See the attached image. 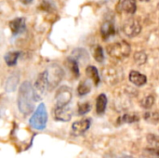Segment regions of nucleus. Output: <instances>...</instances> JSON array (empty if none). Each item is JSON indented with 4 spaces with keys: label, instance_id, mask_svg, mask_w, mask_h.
<instances>
[{
    "label": "nucleus",
    "instance_id": "22",
    "mask_svg": "<svg viewBox=\"0 0 159 158\" xmlns=\"http://www.w3.org/2000/svg\"><path fill=\"white\" fill-rule=\"evenodd\" d=\"M123 9L129 14H134L136 12L137 5L136 0H124L122 4Z\"/></svg>",
    "mask_w": 159,
    "mask_h": 158
},
{
    "label": "nucleus",
    "instance_id": "7",
    "mask_svg": "<svg viewBox=\"0 0 159 158\" xmlns=\"http://www.w3.org/2000/svg\"><path fill=\"white\" fill-rule=\"evenodd\" d=\"M54 118L58 121L68 122L72 118V110L67 106H56L54 109Z\"/></svg>",
    "mask_w": 159,
    "mask_h": 158
},
{
    "label": "nucleus",
    "instance_id": "19",
    "mask_svg": "<svg viewBox=\"0 0 159 158\" xmlns=\"http://www.w3.org/2000/svg\"><path fill=\"white\" fill-rule=\"evenodd\" d=\"M20 57L19 51H9L5 55V61L8 66H14Z\"/></svg>",
    "mask_w": 159,
    "mask_h": 158
},
{
    "label": "nucleus",
    "instance_id": "10",
    "mask_svg": "<svg viewBox=\"0 0 159 158\" xmlns=\"http://www.w3.org/2000/svg\"><path fill=\"white\" fill-rule=\"evenodd\" d=\"M102 74H103V77L105 81L109 85H116L119 81L118 72L113 67H107L105 70L102 71Z\"/></svg>",
    "mask_w": 159,
    "mask_h": 158
},
{
    "label": "nucleus",
    "instance_id": "32",
    "mask_svg": "<svg viewBox=\"0 0 159 158\" xmlns=\"http://www.w3.org/2000/svg\"><path fill=\"white\" fill-rule=\"evenodd\" d=\"M141 1H143V2H148L149 0H141Z\"/></svg>",
    "mask_w": 159,
    "mask_h": 158
},
{
    "label": "nucleus",
    "instance_id": "30",
    "mask_svg": "<svg viewBox=\"0 0 159 158\" xmlns=\"http://www.w3.org/2000/svg\"><path fill=\"white\" fill-rule=\"evenodd\" d=\"M148 142L151 143L152 146H155L157 148L159 147V138L156 137L155 135H149L148 136Z\"/></svg>",
    "mask_w": 159,
    "mask_h": 158
},
{
    "label": "nucleus",
    "instance_id": "6",
    "mask_svg": "<svg viewBox=\"0 0 159 158\" xmlns=\"http://www.w3.org/2000/svg\"><path fill=\"white\" fill-rule=\"evenodd\" d=\"M73 98L72 89L67 86L61 87L55 95L56 106H67Z\"/></svg>",
    "mask_w": 159,
    "mask_h": 158
},
{
    "label": "nucleus",
    "instance_id": "1",
    "mask_svg": "<svg viewBox=\"0 0 159 158\" xmlns=\"http://www.w3.org/2000/svg\"><path fill=\"white\" fill-rule=\"evenodd\" d=\"M39 100L37 91L34 90L30 82L25 81L21 84L18 95V107L23 115H29L34 108V102Z\"/></svg>",
    "mask_w": 159,
    "mask_h": 158
},
{
    "label": "nucleus",
    "instance_id": "20",
    "mask_svg": "<svg viewBox=\"0 0 159 158\" xmlns=\"http://www.w3.org/2000/svg\"><path fill=\"white\" fill-rule=\"evenodd\" d=\"M91 90V85L89 80H84L82 81L77 88V93L79 96H85L89 94Z\"/></svg>",
    "mask_w": 159,
    "mask_h": 158
},
{
    "label": "nucleus",
    "instance_id": "24",
    "mask_svg": "<svg viewBox=\"0 0 159 158\" xmlns=\"http://www.w3.org/2000/svg\"><path fill=\"white\" fill-rule=\"evenodd\" d=\"M143 118L146 122L156 125L159 122V115L156 112H146L143 115Z\"/></svg>",
    "mask_w": 159,
    "mask_h": 158
},
{
    "label": "nucleus",
    "instance_id": "13",
    "mask_svg": "<svg viewBox=\"0 0 159 158\" xmlns=\"http://www.w3.org/2000/svg\"><path fill=\"white\" fill-rule=\"evenodd\" d=\"M19 81H20L19 73L12 74L7 79L6 86H5L6 91H7V92H13V91L16 89V88L18 87Z\"/></svg>",
    "mask_w": 159,
    "mask_h": 158
},
{
    "label": "nucleus",
    "instance_id": "11",
    "mask_svg": "<svg viewBox=\"0 0 159 158\" xmlns=\"http://www.w3.org/2000/svg\"><path fill=\"white\" fill-rule=\"evenodd\" d=\"M116 34L114 22L111 20H105L101 27V34L103 40H107Z\"/></svg>",
    "mask_w": 159,
    "mask_h": 158
},
{
    "label": "nucleus",
    "instance_id": "9",
    "mask_svg": "<svg viewBox=\"0 0 159 158\" xmlns=\"http://www.w3.org/2000/svg\"><path fill=\"white\" fill-rule=\"evenodd\" d=\"M9 28L14 36L19 35L25 30V20L23 18H16L9 21Z\"/></svg>",
    "mask_w": 159,
    "mask_h": 158
},
{
    "label": "nucleus",
    "instance_id": "18",
    "mask_svg": "<svg viewBox=\"0 0 159 158\" xmlns=\"http://www.w3.org/2000/svg\"><path fill=\"white\" fill-rule=\"evenodd\" d=\"M91 53H92V56L94 57V59L96 60V61L102 63L104 61L103 49L100 45H94L91 47Z\"/></svg>",
    "mask_w": 159,
    "mask_h": 158
},
{
    "label": "nucleus",
    "instance_id": "4",
    "mask_svg": "<svg viewBox=\"0 0 159 158\" xmlns=\"http://www.w3.org/2000/svg\"><path fill=\"white\" fill-rule=\"evenodd\" d=\"M48 122V113L44 103H40L29 120L30 126L36 130H43Z\"/></svg>",
    "mask_w": 159,
    "mask_h": 158
},
{
    "label": "nucleus",
    "instance_id": "3",
    "mask_svg": "<svg viewBox=\"0 0 159 158\" xmlns=\"http://www.w3.org/2000/svg\"><path fill=\"white\" fill-rule=\"evenodd\" d=\"M106 51L110 57L117 61H122L129 56L131 48L128 42L119 41L109 45L106 47Z\"/></svg>",
    "mask_w": 159,
    "mask_h": 158
},
{
    "label": "nucleus",
    "instance_id": "2",
    "mask_svg": "<svg viewBox=\"0 0 159 158\" xmlns=\"http://www.w3.org/2000/svg\"><path fill=\"white\" fill-rule=\"evenodd\" d=\"M43 73L48 83V90L56 88L64 76L63 69L56 63L49 65Z\"/></svg>",
    "mask_w": 159,
    "mask_h": 158
},
{
    "label": "nucleus",
    "instance_id": "8",
    "mask_svg": "<svg viewBox=\"0 0 159 158\" xmlns=\"http://www.w3.org/2000/svg\"><path fill=\"white\" fill-rule=\"evenodd\" d=\"M90 124H91V121L90 119H88V118L76 121L72 125V133L75 136H80L84 134L90 128Z\"/></svg>",
    "mask_w": 159,
    "mask_h": 158
},
{
    "label": "nucleus",
    "instance_id": "25",
    "mask_svg": "<svg viewBox=\"0 0 159 158\" xmlns=\"http://www.w3.org/2000/svg\"><path fill=\"white\" fill-rule=\"evenodd\" d=\"M147 61V55L143 51H139L134 54V61L138 65H143Z\"/></svg>",
    "mask_w": 159,
    "mask_h": 158
},
{
    "label": "nucleus",
    "instance_id": "23",
    "mask_svg": "<svg viewBox=\"0 0 159 158\" xmlns=\"http://www.w3.org/2000/svg\"><path fill=\"white\" fill-rule=\"evenodd\" d=\"M139 121V116L136 115H129V114H127V115H122L121 117L118 118V123L119 124H130V123H135Z\"/></svg>",
    "mask_w": 159,
    "mask_h": 158
},
{
    "label": "nucleus",
    "instance_id": "16",
    "mask_svg": "<svg viewBox=\"0 0 159 158\" xmlns=\"http://www.w3.org/2000/svg\"><path fill=\"white\" fill-rule=\"evenodd\" d=\"M66 65H67V67L71 70V72H72L73 74L75 76V78H78L79 75H80L78 61H77L74 57H69V58L66 60Z\"/></svg>",
    "mask_w": 159,
    "mask_h": 158
},
{
    "label": "nucleus",
    "instance_id": "26",
    "mask_svg": "<svg viewBox=\"0 0 159 158\" xmlns=\"http://www.w3.org/2000/svg\"><path fill=\"white\" fill-rule=\"evenodd\" d=\"M155 103V98L152 95L146 96L145 98H143V100L141 102V106L144 109H150L152 108V106Z\"/></svg>",
    "mask_w": 159,
    "mask_h": 158
},
{
    "label": "nucleus",
    "instance_id": "21",
    "mask_svg": "<svg viewBox=\"0 0 159 158\" xmlns=\"http://www.w3.org/2000/svg\"><path fill=\"white\" fill-rule=\"evenodd\" d=\"M77 61H83V62H87L89 60V54L87 50L84 48H76L73 51V56Z\"/></svg>",
    "mask_w": 159,
    "mask_h": 158
},
{
    "label": "nucleus",
    "instance_id": "29",
    "mask_svg": "<svg viewBox=\"0 0 159 158\" xmlns=\"http://www.w3.org/2000/svg\"><path fill=\"white\" fill-rule=\"evenodd\" d=\"M145 156L152 158H159V148H148L144 151Z\"/></svg>",
    "mask_w": 159,
    "mask_h": 158
},
{
    "label": "nucleus",
    "instance_id": "14",
    "mask_svg": "<svg viewBox=\"0 0 159 158\" xmlns=\"http://www.w3.org/2000/svg\"><path fill=\"white\" fill-rule=\"evenodd\" d=\"M107 97L105 94H100L96 100V112L99 115H102L105 110H106V106H107Z\"/></svg>",
    "mask_w": 159,
    "mask_h": 158
},
{
    "label": "nucleus",
    "instance_id": "12",
    "mask_svg": "<svg viewBox=\"0 0 159 158\" xmlns=\"http://www.w3.org/2000/svg\"><path fill=\"white\" fill-rule=\"evenodd\" d=\"M129 81L137 87H143L147 82V77L138 71H131L129 73Z\"/></svg>",
    "mask_w": 159,
    "mask_h": 158
},
{
    "label": "nucleus",
    "instance_id": "5",
    "mask_svg": "<svg viewBox=\"0 0 159 158\" xmlns=\"http://www.w3.org/2000/svg\"><path fill=\"white\" fill-rule=\"evenodd\" d=\"M122 30L128 37L132 38L137 36L142 32V25L137 19L129 18L123 23Z\"/></svg>",
    "mask_w": 159,
    "mask_h": 158
},
{
    "label": "nucleus",
    "instance_id": "15",
    "mask_svg": "<svg viewBox=\"0 0 159 158\" xmlns=\"http://www.w3.org/2000/svg\"><path fill=\"white\" fill-rule=\"evenodd\" d=\"M86 74H88V76L91 79V81L94 83L95 86H98L101 82V77L99 74V72L97 70V68L93 65H89L87 67L86 69Z\"/></svg>",
    "mask_w": 159,
    "mask_h": 158
},
{
    "label": "nucleus",
    "instance_id": "17",
    "mask_svg": "<svg viewBox=\"0 0 159 158\" xmlns=\"http://www.w3.org/2000/svg\"><path fill=\"white\" fill-rule=\"evenodd\" d=\"M34 88H35L36 91H38V92H44L46 90H48V83H47L46 77L44 75V73H42L38 75V77L35 81V84H34Z\"/></svg>",
    "mask_w": 159,
    "mask_h": 158
},
{
    "label": "nucleus",
    "instance_id": "31",
    "mask_svg": "<svg viewBox=\"0 0 159 158\" xmlns=\"http://www.w3.org/2000/svg\"><path fill=\"white\" fill-rule=\"evenodd\" d=\"M32 2H33V0H23V3H24V4H26V5L31 4Z\"/></svg>",
    "mask_w": 159,
    "mask_h": 158
},
{
    "label": "nucleus",
    "instance_id": "27",
    "mask_svg": "<svg viewBox=\"0 0 159 158\" xmlns=\"http://www.w3.org/2000/svg\"><path fill=\"white\" fill-rule=\"evenodd\" d=\"M90 109H91V105H90V103H89V102H84V103H81V104H79V105H78V109H77V111H78V115H86V114H88V113L90 111Z\"/></svg>",
    "mask_w": 159,
    "mask_h": 158
},
{
    "label": "nucleus",
    "instance_id": "28",
    "mask_svg": "<svg viewBox=\"0 0 159 158\" xmlns=\"http://www.w3.org/2000/svg\"><path fill=\"white\" fill-rule=\"evenodd\" d=\"M40 7L46 11H52L55 8V6L52 2H50V0H43Z\"/></svg>",
    "mask_w": 159,
    "mask_h": 158
}]
</instances>
